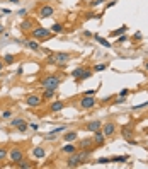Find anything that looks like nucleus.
I'll use <instances>...</instances> for the list:
<instances>
[{
  "instance_id": "f257e3e1",
  "label": "nucleus",
  "mask_w": 148,
  "mask_h": 169,
  "mask_svg": "<svg viewBox=\"0 0 148 169\" xmlns=\"http://www.w3.org/2000/svg\"><path fill=\"white\" fill-rule=\"evenodd\" d=\"M61 84V79L58 75H48L41 80V87L43 89H58V86Z\"/></svg>"
},
{
  "instance_id": "f03ea898",
  "label": "nucleus",
  "mask_w": 148,
  "mask_h": 169,
  "mask_svg": "<svg viewBox=\"0 0 148 169\" xmlns=\"http://www.w3.org/2000/svg\"><path fill=\"white\" fill-rule=\"evenodd\" d=\"M33 38L34 40H38V41H46L49 40V36H51V31L49 29H46V27H34L33 29Z\"/></svg>"
},
{
  "instance_id": "7ed1b4c3",
  "label": "nucleus",
  "mask_w": 148,
  "mask_h": 169,
  "mask_svg": "<svg viewBox=\"0 0 148 169\" xmlns=\"http://www.w3.org/2000/svg\"><path fill=\"white\" fill-rule=\"evenodd\" d=\"M95 97L94 96H83L78 102V109H83V111H87V109H92L95 106Z\"/></svg>"
},
{
  "instance_id": "20e7f679",
  "label": "nucleus",
  "mask_w": 148,
  "mask_h": 169,
  "mask_svg": "<svg viewBox=\"0 0 148 169\" xmlns=\"http://www.w3.org/2000/svg\"><path fill=\"white\" fill-rule=\"evenodd\" d=\"M26 104L29 108H39L41 104H43V97L38 94H29L26 97Z\"/></svg>"
},
{
  "instance_id": "39448f33",
  "label": "nucleus",
  "mask_w": 148,
  "mask_h": 169,
  "mask_svg": "<svg viewBox=\"0 0 148 169\" xmlns=\"http://www.w3.org/2000/svg\"><path fill=\"white\" fill-rule=\"evenodd\" d=\"M53 14H54V7L53 5H41L39 10H38L39 19H48V17H51Z\"/></svg>"
},
{
  "instance_id": "423d86ee",
  "label": "nucleus",
  "mask_w": 148,
  "mask_h": 169,
  "mask_svg": "<svg viewBox=\"0 0 148 169\" xmlns=\"http://www.w3.org/2000/svg\"><path fill=\"white\" fill-rule=\"evenodd\" d=\"M9 157H10L12 162L17 164L19 161L24 159V152H22V149H19V147H14V149H10V152H9Z\"/></svg>"
},
{
  "instance_id": "0eeeda50",
  "label": "nucleus",
  "mask_w": 148,
  "mask_h": 169,
  "mask_svg": "<svg viewBox=\"0 0 148 169\" xmlns=\"http://www.w3.org/2000/svg\"><path fill=\"white\" fill-rule=\"evenodd\" d=\"M92 140H94V147H102L104 142H106V135L102 133V130H95Z\"/></svg>"
},
{
  "instance_id": "6e6552de",
  "label": "nucleus",
  "mask_w": 148,
  "mask_h": 169,
  "mask_svg": "<svg viewBox=\"0 0 148 169\" xmlns=\"http://www.w3.org/2000/svg\"><path fill=\"white\" fill-rule=\"evenodd\" d=\"M101 128H102V133H104L106 137H111V135L116 133V123L114 121H107V123H104Z\"/></svg>"
},
{
  "instance_id": "1a4fd4ad",
  "label": "nucleus",
  "mask_w": 148,
  "mask_h": 169,
  "mask_svg": "<svg viewBox=\"0 0 148 169\" xmlns=\"http://www.w3.org/2000/svg\"><path fill=\"white\" fill-rule=\"evenodd\" d=\"M54 58H56V63H67V61L72 58V55L67 53V51H60V53L54 55Z\"/></svg>"
},
{
  "instance_id": "9d476101",
  "label": "nucleus",
  "mask_w": 148,
  "mask_h": 169,
  "mask_svg": "<svg viewBox=\"0 0 148 169\" xmlns=\"http://www.w3.org/2000/svg\"><path fill=\"white\" fill-rule=\"evenodd\" d=\"M43 101L46 99V101H49V99H54L56 97V89H43Z\"/></svg>"
},
{
  "instance_id": "9b49d317",
  "label": "nucleus",
  "mask_w": 148,
  "mask_h": 169,
  "mask_svg": "<svg viewBox=\"0 0 148 169\" xmlns=\"http://www.w3.org/2000/svg\"><path fill=\"white\" fill-rule=\"evenodd\" d=\"M63 108H65V102L63 101H54V102L49 104V111H51V113H60Z\"/></svg>"
},
{
  "instance_id": "f8f14e48",
  "label": "nucleus",
  "mask_w": 148,
  "mask_h": 169,
  "mask_svg": "<svg viewBox=\"0 0 148 169\" xmlns=\"http://www.w3.org/2000/svg\"><path fill=\"white\" fill-rule=\"evenodd\" d=\"M101 127H102V123L95 120V121H89L87 125H85V130H87V132H92V133H94L95 130H101Z\"/></svg>"
},
{
  "instance_id": "ddd939ff",
  "label": "nucleus",
  "mask_w": 148,
  "mask_h": 169,
  "mask_svg": "<svg viewBox=\"0 0 148 169\" xmlns=\"http://www.w3.org/2000/svg\"><path fill=\"white\" fill-rule=\"evenodd\" d=\"M135 132H133V125H124L123 127V137L128 140V138H133Z\"/></svg>"
},
{
  "instance_id": "4468645a",
  "label": "nucleus",
  "mask_w": 148,
  "mask_h": 169,
  "mask_svg": "<svg viewBox=\"0 0 148 169\" xmlns=\"http://www.w3.org/2000/svg\"><path fill=\"white\" fill-rule=\"evenodd\" d=\"M77 149H78V147H75L72 142H67V145L61 147V152H63V154H73V152H77Z\"/></svg>"
},
{
  "instance_id": "2eb2a0df",
  "label": "nucleus",
  "mask_w": 148,
  "mask_h": 169,
  "mask_svg": "<svg viewBox=\"0 0 148 169\" xmlns=\"http://www.w3.org/2000/svg\"><path fill=\"white\" fill-rule=\"evenodd\" d=\"M94 147V140L92 138H82L80 143H78V149H90Z\"/></svg>"
},
{
  "instance_id": "dca6fc26",
  "label": "nucleus",
  "mask_w": 148,
  "mask_h": 169,
  "mask_svg": "<svg viewBox=\"0 0 148 169\" xmlns=\"http://www.w3.org/2000/svg\"><path fill=\"white\" fill-rule=\"evenodd\" d=\"M33 26H34V22L31 19H24L20 22V29L22 31H33Z\"/></svg>"
},
{
  "instance_id": "f3484780",
  "label": "nucleus",
  "mask_w": 148,
  "mask_h": 169,
  "mask_svg": "<svg viewBox=\"0 0 148 169\" xmlns=\"http://www.w3.org/2000/svg\"><path fill=\"white\" fill-rule=\"evenodd\" d=\"M24 46L29 48V50H33V51H39L41 50V46H39L38 41H24Z\"/></svg>"
},
{
  "instance_id": "a211bd4d",
  "label": "nucleus",
  "mask_w": 148,
  "mask_h": 169,
  "mask_svg": "<svg viewBox=\"0 0 148 169\" xmlns=\"http://www.w3.org/2000/svg\"><path fill=\"white\" fill-rule=\"evenodd\" d=\"M33 156L36 159H43V157L46 156V150L43 149V147H34L33 149Z\"/></svg>"
},
{
  "instance_id": "6ab92c4d",
  "label": "nucleus",
  "mask_w": 148,
  "mask_h": 169,
  "mask_svg": "<svg viewBox=\"0 0 148 169\" xmlns=\"http://www.w3.org/2000/svg\"><path fill=\"white\" fill-rule=\"evenodd\" d=\"M34 166H36L34 162L26 161V159H22V161H19V162H17V168H20V169H31V168H34Z\"/></svg>"
},
{
  "instance_id": "aec40b11",
  "label": "nucleus",
  "mask_w": 148,
  "mask_h": 169,
  "mask_svg": "<svg viewBox=\"0 0 148 169\" xmlns=\"http://www.w3.org/2000/svg\"><path fill=\"white\" fill-rule=\"evenodd\" d=\"M60 132H65V127H58V128L51 130V132L46 135V138L48 140H53V138H56V133H60Z\"/></svg>"
},
{
  "instance_id": "412c9836",
  "label": "nucleus",
  "mask_w": 148,
  "mask_h": 169,
  "mask_svg": "<svg viewBox=\"0 0 148 169\" xmlns=\"http://www.w3.org/2000/svg\"><path fill=\"white\" fill-rule=\"evenodd\" d=\"M77 137H78L77 132H68V133L63 135V140H65V142H73V140H77Z\"/></svg>"
},
{
  "instance_id": "4be33fe9",
  "label": "nucleus",
  "mask_w": 148,
  "mask_h": 169,
  "mask_svg": "<svg viewBox=\"0 0 148 169\" xmlns=\"http://www.w3.org/2000/svg\"><path fill=\"white\" fill-rule=\"evenodd\" d=\"M94 38H95V41H97V43H101L104 48H111V46H112V45H111V43L106 40V38H102V36H99V34H95Z\"/></svg>"
},
{
  "instance_id": "5701e85b",
  "label": "nucleus",
  "mask_w": 148,
  "mask_h": 169,
  "mask_svg": "<svg viewBox=\"0 0 148 169\" xmlns=\"http://www.w3.org/2000/svg\"><path fill=\"white\" fill-rule=\"evenodd\" d=\"M92 77V70H89V68H85L83 72H82V75L77 79V82H82V80H87V79H90Z\"/></svg>"
},
{
  "instance_id": "b1692460",
  "label": "nucleus",
  "mask_w": 148,
  "mask_h": 169,
  "mask_svg": "<svg viewBox=\"0 0 148 169\" xmlns=\"http://www.w3.org/2000/svg\"><path fill=\"white\" fill-rule=\"evenodd\" d=\"M51 33H54V34H60V33H63V24H60V22H54L53 26H51V29H49Z\"/></svg>"
},
{
  "instance_id": "393cba45",
  "label": "nucleus",
  "mask_w": 148,
  "mask_h": 169,
  "mask_svg": "<svg viewBox=\"0 0 148 169\" xmlns=\"http://www.w3.org/2000/svg\"><path fill=\"white\" fill-rule=\"evenodd\" d=\"M126 31H128V26H121V27H118V29H114L111 34H112V36H121V34H124Z\"/></svg>"
},
{
  "instance_id": "a878e982",
  "label": "nucleus",
  "mask_w": 148,
  "mask_h": 169,
  "mask_svg": "<svg viewBox=\"0 0 148 169\" xmlns=\"http://www.w3.org/2000/svg\"><path fill=\"white\" fill-rule=\"evenodd\" d=\"M83 70H85V67H77L73 72H72V77L75 79V82H77V79H78V77L82 75V72H83Z\"/></svg>"
},
{
  "instance_id": "bb28decb",
  "label": "nucleus",
  "mask_w": 148,
  "mask_h": 169,
  "mask_svg": "<svg viewBox=\"0 0 148 169\" xmlns=\"http://www.w3.org/2000/svg\"><path fill=\"white\" fill-rule=\"evenodd\" d=\"M129 157L128 156H114V157H111V162H126Z\"/></svg>"
},
{
  "instance_id": "cd10ccee",
  "label": "nucleus",
  "mask_w": 148,
  "mask_h": 169,
  "mask_svg": "<svg viewBox=\"0 0 148 169\" xmlns=\"http://www.w3.org/2000/svg\"><path fill=\"white\" fill-rule=\"evenodd\" d=\"M27 128H29V123H27V121H22V123L19 125V127H17V130H19L20 133H24V132H27Z\"/></svg>"
},
{
  "instance_id": "c85d7f7f",
  "label": "nucleus",
  "mask_w": 148,
  "mask_h": 169,
  "mask_svg": "<svg viewBox=\"0 0 148 169\" xmlns=\"http://www.w3.org/2000/svg\"><path fill=\"white\" fill-rule=\"evenodd\" d=\"M22 121H26V120H22V118H14L12 121H9V123H10V127H15V128H17Z\"/></svg>"
},
{
  "instance_id": "c756f323",
  "label": "nucleus",
  "mask_w": 148,
  "mask_h": 169,
  "mask_svg": "<svg viewBox=\"0 0 148 169\" xmlns=\"http://www.w3.org/2000/svg\"><path fill=\"white\" fill-rule=\"evenodd\" d=\"M7 156H9V150H7L5 147H0V162H2Z\"/></svg>"
},
{
  "instance_id": "7c9ffc66",
  "label": "nucleus",
  "mask_w": 148,
  "mask_h": 169,
  "mask_svg": "<svg viewBox=\"0 0 148 169\" xmlns=\"http://www.w3.org/2000/svg\"><path fill=\"white\" fill-rule=\"evenodd\" d=\"M15 61V56L14 55H5L4 56V63H14Z\"/></svg>"
},
{
  "instance_id": "2f4dec72",
  "label": "nucleus",
  "mask_w": 148,
  "mask_h": 169,
  "mask_svg": "<svg viewBox=\"0 0 148 169\" xmlns=\"http://www.w3.org/2000/svg\"><path fill=\"white\" fill-rule=\"evenodd\" d=\"M148 106V101H145V102H141V104H135V111H140V109H143V108H147Z\"/></svg>"
},
{
  "instance_id": "473e14b6",
  "label": "nucleus",
  "mask_w": 148,
  "mask_h": 169,
  "mask_svg": "<svg viewBox=\"0 0 148 169\" xmlns=\"http://www.w3.org/2000/svg\"><path fill=\"white\" fill-rule=\"evenodd\" d=\"M106 67H107L106 63H99V65H95L94 67V70L95 72H102V70H106Z\"/></svg>"
},
{
  "instance_id": "72a5a7b5",
  "label": "nucleus",
  "mask_w": 148,
  "mask_h": 169,
  "mask_svg": "<svg viewBox=\"0 0 148 169\" xmlns=\"http://www.w3.org/2000/svg\"><path fill=\"white\" fill-rule=\"evenodd\" d=\"M95 162L97 164H109L111 162V159H107V157H101V159H97Z\"/></svg>"
},
{
  "instance_id": "f704fd0d",
  "label": "nucleus",
  "mask_w": 148,
  "mask_h": 169,
  "mask_svg": "<svg viewBox=\"0 0 148 169\" xmlns=\"http://www.w3.org/2000/svg\"><path fill=\"white\" fill-rule=\"evenodd\" d=\"M104 2H107V0H94V2H90V5L97 7V5H101V4H104Z\"/></svg>"
},
{
  "instance_id": "c9c22d12",
  "label": "nucleus",
  "mask_w": 148,
  "mask_h": 169,
  "mask_svg": "<svg viewBox=\"0 0 148 169\" xmlns=\"http://www.w3.org/2000/svg\"><path fill=\"white\" fill-rule=\"evenodd\" d=\"M116 4H118V0H111V2H107V4H106V9H109V7H114Z\"/></svg>"
},
{
  "instance_id": "e433bc0d",
  "label": "nucleus",
  "mask_w": 148,
  "mask_h": 169,
  "mask_svg": "<svg viewBox=\"0 0 148 169\" xmlns=\"http://www.w3.org/2000/svg\"><path fill=\"white\" fill-rule=\"evenodd\" d=\"M126 40H128V36H124V34H121V36L118 38V43H124Z\"/></svg>"
},
{
  "instance_id": "4c0bfd02",
  "label": "nucleus",
  "mask_w": 148,
  "mask_h": 169,
  "mask_svg": "<svg viewBox=\"0 0 148 169\" xmlns=\"http://www.w3.org/2000/svg\"><path fill=\"white\" fill-rule=\"evenodd\" d=\"M4 118H10V116H12V111H10V109H7V111H4Z\"/></svg>"
},
{
  "instance_id": "58836bf2",
  "label": "nucleus",
  "mask_w": 148,
  "mask_h": 169,
  "mask_svg": "<svg viewBox=\"0 0 148 169\" xmlns=\"http://www.w3.org/2000/svg\"><path fill=\"white\" fill-rule=\"evenodd\" d=\"M94 94H95L94 89H90V91H85V92H83V96H94Z\"/></svg>"
},
{
  "instance_id": "ea45409f",
  "label": "nucleus",
  "mask_w": 148,
  "mask_h": 169,
  "mask_svg": "<svg viewBox=\"0 0 148 169\" xmlns=\"http://www.w3.org/2000/svg\"><path fill=\"white\" fill-rule=\"evenodd\" d=\"M133 40H136V41L141 40V33H135V34H133Z\"/></svg>"
},
{
  "instance_id": "a19ab883",
  "label": "nucleus",
  "mask_w": 148,
  "mask_h": 169,
  "mask_svg": "<svg viewBox=\"0 0 148 169\" xmlns=\"http://www.w3.org/2000/svg\"><path fill=\"white\" fill-rule=\"evenodd\" d=\"M128 92H129L128 89H123L121 92H119V96H124V97H126V96H128Z\"/></svg>"
},
{
  "instance_id": "79ce46f5",
  "label": "nucleus",
  "mask_w": 148,
  "mask_h": 169,
  "mask_svg": "<svg viewBox=\"0 0 148 169\" xmlns=\"http://www.w3.org/2000/svg\"><path fill=\"white\" fill-rule=\"evenodd\" d=\"M29 127H31V128H33V130H38V128H39V125H38V123H31Z\"/></svg>"
},
{
  "instance_id": "37998d69",
  "label": "nucleus",
  "mask_w": 148,
  "mask_h": 169,
  "mask_svg": "<svg viewBox=\"0 0 148 169\" xmlns=\"http://www.w3.org/2000/svg\"><path fill=\"white\" fill-rule=\"evenodd\" d=\"M19 15H27V10H26V9H20V10H19Z\"/></svg>"
},
{
  "instance_id": "c03bdc74",
  "label": "nucleus",
  "mask_w": 148,
  "mask_h": 169,
  "mask_svg": "<svg viewBox=\"0 0 148 169\" xmlns=\"http://www.w3.org/2000/svg\"><path fill=\"white\" fill-rule=\"evenodd\" d=\"M83 36H87V38H90V36H92V33H90V31H83Z\"/></svg>"
},
{
  "instance_id": "a18cd8bd",
  "label": "nucleus",
  "mask_w": 148,
  "mask_h": 169,
  "mask_svg": "<svg viewBox=\"0 0 148 169\" xmlns=\"http://www.w3.org/2000/svg\"><path fill=\"white\" fill-rule=\"evenodd\" d=\"M4 67H5V63H4V60H0V72L4 70Z\"/></svg>"
},
{
  "instance_id": "49530a36",
  "label": "nucleus",
  "mask_w": 148,
  "mask_h": 169,
  "mask_svg": "<svg viewBox=\"0 0 148 169\" xmlns=\"http://www.w3.org/2000/svg\"><path fill=\"white\" fill-rule=\"evenodd\" d=\"M7 2H10V4H14V5H17V4H19V0H7Z\"/></svg>"
},
{
  "instance_id": "de8ad7c7",
  "label": "nucleus",
  "mask_w": 148,
  "mask_h": 169,
  "mask_svg": "<svg viewBox=\"0 0 148 169\" xmlns=\"http://www.w3.org/2000/svg\"><path fill=\"white\" fill-rule=\"evenodd\" d=\"M4 29H5V27H4V26H2V24H0V34L4 33Z\"/></svg>"
},
{
  "instance_id": "09e8293b",
  "label": "nucleus",
  "mask_w": 148,
  "mask_h": 169,
  "mask_svg": "<svg viewBox=\"0 0 148 169\" xmlns=\"http://www.w3.org/2000/svg\"><path fill=\"white\" fill-rule=\"evenodd\" d=\"M145 70H147V72H148V61H147V63H145Z\"/></svg>"
}]
</instances>
